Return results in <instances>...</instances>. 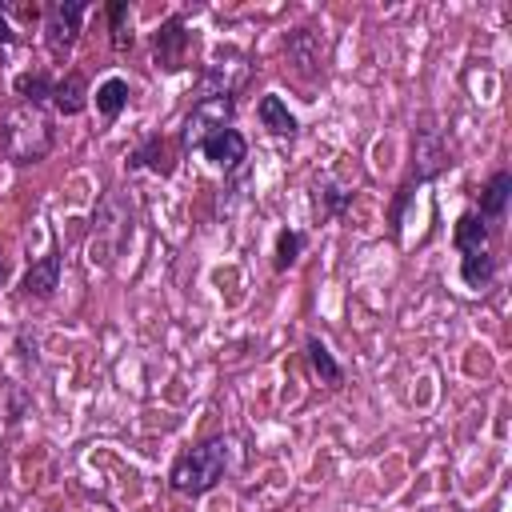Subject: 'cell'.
I'll return each instance as SVG.
<instances>
[{"label":"cell","instance_id":"18","mask_svg":"<svg viewBox=\"0 0 512 512\" xmlns=\"http://www.w3.org/2000/svg\"><path fill=\"white\" fill-rule=\"evenodd\" d=\"M300 248H304V232H292V228H284V232L276 236V268L284 272L288 264H296Z\"/></svg>","mask_w":512,"mask_h":512},{"label":"cell","instance_id":"9","mask_svg":"<svg viewBox=\"0 0 512 512\" xmlns=\"http://www.w3.org/2000/svg\"><path fill=\"white\" fill-rule=\"evenodd\" d=\"M60 116H76V112H84V104H88V84H84V76L80 72H68V76H60L56 84H52V100H48Z\"/></svg>","mask_w":512,"mask_h":512},{"label":"cell","instance_id":"14","mask_svg":"<svg viewBox=\"0 0 512 512\" xmlns=\"http://www.w3.org/2000/svg\"><path fill=\"white\" fill-rule=\"evenodd\" d=\"M124 104H128V80L108 76V80L96 88V112H100L104 120H116V116L124 112Z\"/></svg>","mask_w":512,"mask_h":512},{"label":"cell","instance_id":"17","mask_svg":"<svg viewBox=\"0 0 512 512\" xmlns=\"http://www.w3.org/2000/svg\"><path fill=\"white\" fill-rule=\"evenodd\" d=\"M308 360H312V368L320 372V380H324V384H340V380H344V368L332 360L328 344H324V340H316V336L308 340Z\"/></svg>","mask_w":512,"mask_h":512},{"label":"cell","instance_id":"20","mask_svg":"<svg viewBox=\"0 0 512 512\" xmlns=\"http://www.w3.org/2000/svg\"><path fill=\"white\" fill-rule=\"evenodd\" d=\"M12 44V24H8V16L0 12V48H8Z\"/></svg>","mask_w":512,"mask_h":512},{"label":"cell","instance_id":"3","mask_svg":"<svg viewBox=\"0 0 512 512\" xmlns=\"http://www.w3.org/2000/svg\"><path fill=\"white\" fill-rule=\"evenodd\" d=\"M84 12H88L84 0H56V4H48V16H44V44H48V52H52L56 60H68Z\"/></svg>","mask_w":512,"mask_h":512},{"label":"cell","instance_id":"2","mask_svg":"<svg viewBox=\"0 0 512 512\" xmlns=\"http://www.w3.org/2000/svg\"><path fill=\"white\" fill-rule=\"evenodd\" d=\"M224 468H228V444H224V440H204L200 448L184 452V456L172 464L168 480H172V488L184 492V496H204V492H212V488L220 484Z\"/></svg>","mask_w":512,"mask_h":512},{"label":"cell","instance_id":"1","mask_svg":"<svg viewBox=\"0 0 512 512\" xmlns=\"http://www.w3.org/2000/svg\"><path fill=\"white\" fill-rule=\"evenodd\" d=\"M52 116L36 104H16L0 124V144L12 164H36L52 152Z\"/></svg>","mask_w":512,"mask_h":512},{"label":"cell","instance_id":"16","mask_svg":"<svg viewBox=\"0 0 512 512\" xmlns=\"http://www.w3.org/2000/svg\"><path fill=\"white\" fill-rule=\"evenodd\" d=\"M52 76H44V72H24V76H16V96H20V104H48L52 100Z\"/></svg>","mask_w":512,"mask_h":512},{"label":"cell","instance_id":"11","mask_svg":"<svg viewBox=\"0 0 512 512\" xmlns=\"http://www.w3.org/2000/svg\"><path fill=\"white\" fill-rule=\"evenodd\" d=\"M508 196H512V176L508 172H496L488 184H484V196H480V220H496V216H504V208H508Z\"/></svg>","mask_w":512,"mask_h":512},{"label":"cell","instance_id":"12","mask_svg":"<svg viewBox=\"0 0 512 512\" xmlns=\"http://www.w3.org/2000/svg\"><path fill=\"white\" fill-rule=\"evenodd\" d=\"M496 276V256L488 252V248H480V252H468V256H460V280L468 284V288H488V280Z\"/></svg>","mask_w":512,"mask_h":512},{"label":"cell","instance_id":"21","mask_svg":"<svg viewBox=\"0 0 512 512\" xmlns=\"http://www.w3.org/2000/svg\"><path fill=\"white\" fill-rule=\"evenodd\" d=\"M4 280H8V264L0 260V288H4Z\"/></svg>","mask_w":512,"mask_h":512},{"label":"cell","instance_id":"19","mask_svg":"<svg viewBox=\"0 0 512 512\" xmlns=\"http://www.w3.org/2000/svg\"><path fill=\"white\" fill-rule=\"evenodd\" d=\"M108 20H112V48H116V52H124V48L132 44V32L124 28V20H128V4H124V0L108 4Z\"/></svg>","mask_w":512,"mask_h":512},{"label":"cell","instance_id":"6","mask_svg":"<svg viewBox=\"0 0 512 512\" xmlns=\"http://www.w3.org/2000/svg\"><path fill=\"white\" fill-rule=\"evenodd\" d=\"M156 48V64L160 68H180L184 64V48H188V32H184V20L180 16H168L152 40Z\"/></svg>","mask_w":512,"mask_h":512},{"label":"cell","instance_id":"7","mask_svg":"<svg viewBox=\"0 0 512 512\" xmlns=\"http://www.w3.org/2000/svg\"><path fill=\"white\" fill-rule=\"evenodd\" d=\"M200 152H204L216 168H236V164L244 160L248 144H244V136H240L236 128H220V132H212V136L200 140Z\"/></svg>","mask_w":512,"mask_h":512},{"label":"cell","instance_id":"8","mask_svg":"<svg viewBox=\"0 0 512 512\" xmlns=\"http://www.w3.org/2000/svg\"><path fill=\"white\" fill-rule=\"evenodd\" d=\"M60 252L52 248V252H44L32 268H28V276H24V292L28 296H40V300H48L56 288H60Z\"/></svg>","mask_w":512,"mask_h":512},{"label":"cell","instance_id":"5","mask_svg":"<svg viewBox=\"0 0 512 512\" xmlns=\"http://www.w3.org/2000/svg\"><path fill=\"white\" fill-rule=\"evenodd\" d=\"M444 164H448V148H444V136L436 132V128H420V136H416V184H424V180H432L436 172H444Z\"/></svg>","mask_w":512,"mask_h":512},{"label":"cell","instance_id":"13","mask_svg":"<svg viewBox=\"0 0 512 512\" xmlns=\"http://www.w3.org/2000/svg\"><path fill=\"white\" fill-rule=\"evenodd\" d=\"M452 240H456L460 256H468V252H480V248L488 244V224H484L476 212H464V216L456 220V232H452Z\"/></svg>","mask_w":512,"mask_h":512},{"label":"cell","instance_id":"15","mask_svg":"<svg viewBox=\"0 0 512 512\" xmlns=\"http://www.w3.org/2000/svg\"><path fill=\"white\" fill-rule=\"evenodd\" d=\"M132 160L144 164V168H152L156 176H172V168H176V160H172V152H168V140H160V136H148V140L136 148Z\"/></svg>","mask_w":512,"mask_h":512},{"label":"cell","instance_id":"10","mask_svg":"<svg viewBox=\"0 0 512 512\" xmlns=\"http://www.w3.org/2000/svg\"><path fill=\"white\" fill-rule=\"evenodd\" d=\"M256 116H260V124H264L272 136H296V116L288 112V104H284L276 92H268V96L256 104Z\"/></svg>","mask_w":512,"mask_h":512},{"label":"cell","instance_id":"4","mask_svg":"<svg viewBox=\"0 0 512 512\" xmlns=\"http://www.w3.org/2000/svg\"><path fill=\"white\" fill-rule=\"evenodd\" d=\"M232 120V96H204L192 104L188 120H184V132H180V148H200L204 136L228 128Z\"/></svg>","mask_w":512,"mask_h":512}]
</instances>
